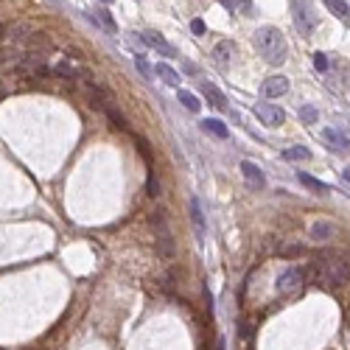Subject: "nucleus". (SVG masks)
<instances>
[{"mask_svg":"<svg viewBox=\"0 0 350 350\" xmlns=\"http://www.w3.org/2000/svg\"><path fill=\"white\" fill-rule=\"evenodd\" d=\"M252 42L258 48V54L264 56L269 65H283L289 59V42H286V36L280 34L275 25H264L252 34Z\"/></svg>","mask_w":350,"mask_h":350,"instance_id":"nucleus-1","label":"nucleus"},{"mask_svg":"<svg viewBox=\"0 0 350 350\" xmlns=\"http://www.w3.org/2000/svg\"><path fill=\"white\" fill-rule=\"evenodd\" d=\"M347 280V264L344 260H328L320 272V286L325 283L328 289H339Z\"/></svg>","mask_w":350,"mask_h":350,"instance_id":"nucleus-2","label":"nucleus"},{"mask_svg":"<svg viewBox=\"0 0 350 350\" xmlns=\"http://www.w3.org/2000/svg\"><path fill=\"white\" fill-rule=\"evenodd\" d=\"M255 115H258L260 121H264V126H280V123L286 121V112L278 107V104H255Z\"/></svg>","mask_w":350,"mask_h":350,"instance_id":"nucleus-3","label":"nucleus"},{"mask_svg":"<svg viewBox=\"0 0 350 350\" xmlns=\"http://www.w3.org/2000/svg\"><path fill=\"white\" fill-rule=\"evenodd\" d=\"M135 36H138V39H140V42H143V45H149V48H154V51H157V54H163V56H171V59H174V56H177V48H174V45H168V42H165V39L157 34V31H140V34H135Z\"/></svg>","mask_w":350,"mask_h":350,"instance_id":"nucleus-4","label":"nucleus"},{"mask_svg":"<svg viewBox=\"0 0 350 350\" xmlns=\"http://www.w3.org/2000/svg\"><path fill=\"white\" fill-rule=\"evenodd\" d=\"M297 14H294V23L297 28H300V34H311V31L317 28V14L311 12V6H308V0H297Z\"/></svg>","mask_w":350,"mask_h":350,"instance_id":"nucleus-5","label":"nucleus"},{"mask_svg":"<svg viewBox=\"0 0 350 350\" xmlns=\"http://www.w3.org/2000/svg\"><path fill=\"white\" fill-rule=\"evenodd\" d=\"M300 286H302V272L297 269V266H289V269L280 272V278H278V291L280 294H294Z\"/></svg>","mask_w":350,"mask_h":350,"instance_id":"nucleus-6","label":"nucleus"},{"mask_svg":"<svg viewBox=\"0 0 350 350\" xmlns=\"http://www.w3.org/2000/svg\"><path fill=\"white\" fill-rule=\"evenodd\" d=\"M322 140H325L328 146H331L336 154H342V151H347V135L342 132V129H336V126H328V129H322Z\"/></svg>","mask_w":350,"mask_h":350,"instance_id":"nucleus-7","label":"nucleus"},{"mask_svg":"<svg viewBox=\"0 0 350 350\" xmlns=\"http://www.w3.org/2000/svg\"><path fill=\"white\" fill-rule=\"evenodd\" d=\"M289 93V79L286 76H269L264 81V96L266 98H280Z\"/></svg>","mask_w":350,"mask_h":350,"instance_id":"nucleus-8","label":"nucleus"},{"mask_svg":"<svg viewBox=\"0 0 350 350\" xmlns=\"http://www.w3.org/2000/svg\"><path fill=\"white\" fill-rule=\"evenodd\" d=\"M188 207H191V222L193 227H196V236H199V241L205 238V210H202V202L196 199V196H191V202H188Z\"/></svg>","mask_w":350,"mask_h":350,"instance_id":"nucleus-9","label":"nucleus"},{"mask_svg":"<svg viewBox=\"0 0 350 350\" xmlns=\"http://www.w3.org/2000/svg\"><path fill=\"white\" fill-rule=\"evenodd\" d=\"M241 174H244V180H247L249 185H255V188H258V191L266 185V177H264V171H260L255 163H249V160H244V163H241Z\"/></svg>","mask_w":350,"mask_h":350,"instance_id":"nucleus-10","label":"nucleus"},{"mask_svg":"<svg viewBox=\"0 0 350 350\" xmlns=\"http://www.w3.org/2000/svg\"><path fill=\"white\" fill-rule=\"evenodd\" d=\"M157 252L165 255V258H174V252H177L174 236L168 233V227H160V230H157Z\"/></svg>","mask_w":350,"mask_h":350,"instance_id":"nucleus-11","label":"nucleus"},{"mask_svg":"<svg viewBox=\"0 0 350 350\" xmlns=\"http://www.w3.org/2000/svg\"><path fill=\"white\" fill-rule=\"evenodd\" d=\"M202 96H205V101H210L216 109H227V98H224V93L218 90L216 84H207V81H202Z\"/></svg>","mask_w":350,"mask_h":350,"instance_id":"nucleus-12","label":"nucleus"},{"mask_svg":"<svg viewBox=\"0 0 350 350\" xmlns=\"http://www.w3.org/2000/svg\"><path fill=\"white\" fill-rule=\"evenodd\" d=\"M297 180H300V185H305L308 191H314V193H331V185L322 180H317V177L305 174V171H297Z\"/></svg>","mask_w":350,"mask_h":350,"instance_id":"nucleus-13","label":"nucleus"},{"mask_svg":"<svg viewBox=\"0 0 350 350\" xmlns=\"http://www.w3.org/2000/svg\"><path fill=\"white\" fill-rule=\"evenodd\" d=\"M31 31L25 28L23 23H9V25H3V28H0V36H3V39H9V42H17V39H23V36H28Z\"/></svg>","mask_w":350,"mask_h":350,"instance_id":"nucleus-14","label":"nucleus"},{"mask_svg":"<svg viewBox=\"0 0 350 350\" xmlns=\"http://www.w3.org/2000/svg\"><path fill=\"white\" fill-rule=\"evenodd\" d=\"M333 233H336V230H333L331 222H314L311 224V238H314V241H331Z\"/></svg>","mask_w":350,"mask_h":350,"instance_id":"nucleus-15","label":"nucleus"},{"mask_svg":"<svg viewBox=\"0 0 350 350\" xmlns=\"http://www.w3.org/2000/svg\"><path fill=\"white\" fill-rule=\"evenodd\" d=\"M154 76H160V79H163L168 87H177V84H180V73H177L171 65H165V62H160V65L154 67Z\"/></svg>","mask_w":350,"mask_h":350,"instance_id":"nucleus-16","label":"nucleus"},{"mask_svg":"<svg viewBox=\"0 0 350 350\" xmlns=\"http://www.w3.org/2000/svg\"><path fill=\"white\" fill-rule=\"evenodd\" d=\"M202 129H205L207 135H216V138H222V140L230 138V129L224 126L222 121H216V118H207V121H202Z\"/></svg>","mask_w":350,"mask_h":350,"instance_id":"nucleus-17","label":"nucleus"},{"mask_svg":"<svg viewBox=\"0 0 350 350\" xmlns=\"http://www.w3.org/2000/svg\"><path fill=\"white\" fill-rule=\"evenodd\" d=\"M104 112H107V118L115 123V129H121V132H129V129H132V126H129V121H126V115H121L118 109L112 107V104H107V109H104Z\"/></svg>","mask_w":350,"mask_h":350,"instance_id":"nucleus-18","label":"nucleus"},{"mask_svg":"<svg viewBox=\"0 0 350 350\" xmlns=\"http://www.w3.org/2000/svg\"><path fill=\"white\" fill-rule=\"evenodd\" d=\"M93 20H96V23L101 25V28H107L109 34H115V31H118V23H115V17L107 12V9H98V12H96V17H93Z\"/></svg>","mask_w":350,"mask_h":350,"instance_id":"nucleus-19","label":"nucleus"},{"mask_svg":"<svg viewBox=\"0 0 350 350\" xmlns=\"http://www.w3.org/2000/svg\"><path fill=\"white\" fill-rule=\"evenodd\" d=\"M177 98H180V104L188 109V112H199L202 104H199V98L193 96V93H188V90H177Z\"/></svg>","mask_w":350,"mask_h":350,"instance_id":"nucleus-20","label":"nucleus"},{"mask_svg":"<svg viewBox=\"0 0 350 350\" xmlns=\"http://www.w3.org/2000/svg\"><path fill=\"white\" fill-rule=\"evenodd\" d=\"M283 160H291V163H300V160H311V151L305 146H291V149L283 151Z\"/></svg>","mask_w":350,"mask_h":350,"instance_id":"nucleus-21","label":"nucleus"},{"mask_svg":"<svg viewBox=\"0 0 350 350\" xmlns=\"http://www.w3.org/2000/svg\"><path fill=\"white\" fill-rule=\"evenodd\" d=\"M51 76H65V79H76V65H70V62H56V65L51 67Z\"/></svg>","mask_w":350,"mask_h":350,"instance_id":"nucleus-22","label":"nucleus"},{"mask_svg":"<svg viewBox=\"0 0 350 350\" xmlns=\"http://www.w3.org/2000/svg\"><path fill=\"white\" fill-rule=\"evenodd\" d=\"M322 3H325V6L331 9V12L336 14L339 20H344V23H347V14H350V9H347V3H344V0H322Z\"/></svg>","mask_w":350,"mask_h":350,"instance_id":"nucleus-23","label":"nucleus"},{"mask_svg":"<svg viewBox=\"0 0 350 350\" xmlns=\"http://www.w3.org/2000/svg\"><path fill=\"white\" fill-rule=\"evenodd\" d=\"M317 118H320V115H317V107H311V104H302V107H300V121H302V123L314 126Z\"/></svg>","mask_w":350,"mask_h":350,"instance_id":"nucleus-24","label":"nucleus"},{"mask_svg":"<svg viewBox=\"0 0 350 350\" xmlns=\"http://www.w3.org/2000/svg\"><path fill=\"white\" fill-rule=\"evenodd\" d=\"M213 56H216V59L224 65V62H227L230 56H233V42H218L216 48H213Z\"/></svg>","mask_w":350,"mask_h":350,"instance_id":"nucleus-25","label":"nucleus"},{"mask_svg":"<svg viewBox=\"0 0 350 350\" xmlns=\"http://www.w3.org/2000/svg\"><path fill=\"white\" fill-rule=\"evenodd\" d=\"M146 193L149 196H160V182H157V174L149 168V174H146Z\"/></svg>","mask_w":350,"mask_h":350,"instance_id":"nucleus-26","label":"nucleus"},{"mask_svg":"<svg viewBox=\"0 0 350 350\" xmlns=\"http://www.w3.org/2000/svg\"><path fill=\"white\" fill-rule=\"evenodd\" d=\"M135 67L143 73V79H154V67L146 62V56H135Z\"/></svg>","mask_w":350,"mask_h":350,"instance_id":"nucleus-27","label":"nucleus"},{"mask_svg":"<svg viewBox=\"0 0 350 350\" xmlns=\"http://www.w3.org/2000/svg\"><path fill=\"white\" fill-rule=\"evenodd\" d=\"M314 67H317L320 73H325L328 67H331V62H328V56L322 54V51H320V54H314Z\"/></svg>","mask_w":350,"mask_h":350,"instance_id":"nucleus-28","label":"nucleus"},{"mask_svg":"<svg viewBox=\"0 0 350 350\" xmlns=\"http://www.w3.org/2000/svg\"><path fill=\"white\" fill-rule=\"evenodd\" d=\"M138 151L151 163V149H149V143H146V140H140V138H138Z\"/></svg>","mask_w":350,"mask_h":350,"instance_id":"nucleus-29","label":"nucleus"},{"mask_svg":"<svg viewBox=\"0 0 350 350\" xmlns=\"http://www.w3.org/2000/svg\"><path fill=\"white\" fill-rule=\"evenodd\" d=\"M191 31H193V34H205V23H202V20H193Z\"/></svg>","mask_w":350,"mask_h":350,"instance_id":"nucleus-30","label":"nucleus"},{"mask_svg":"<svg viewBox=\"0 0 350 350\" xmlns=\"http://www.w3.org/2000/svg\"><path fill=\"white\" fill-rule=\"evenodd\" d=\"M182 70H185V73H191V76H196V73H199V67H196V65H191V62H185V67H182Z\"/></svg>","mask_w":350,"mask_h":350,"instance_id":"nucleus-31","label":"nucleus"},{"mask_svg":"<svg viewBox=\"0 0 350 350\" xmlns=\"http://www.w3.org/2000/svg\"><path fill=\"white\" fill-rule=\"evenodd\" d=\"M222 3H224V6H227V9H233V6H236V3H233V0H222Z\"/></svg>","mask_w":350,"mask_h":350,"instance_id":"nucleus-32","label":"nucleus"},{"mask_svg":"<svg viewBox=\"0 0 350 350\" xmlns=\"http://www.w3.org/2000/svg\"><path fill=\"white\" fill-rule=\"evenodd\" d=\"M101 3H112V0H101Z\"/></svg>","mask_w":350,"mask_h":350,"instance_id":"nucleus-33","label":"nucleus"}]
</instances>
